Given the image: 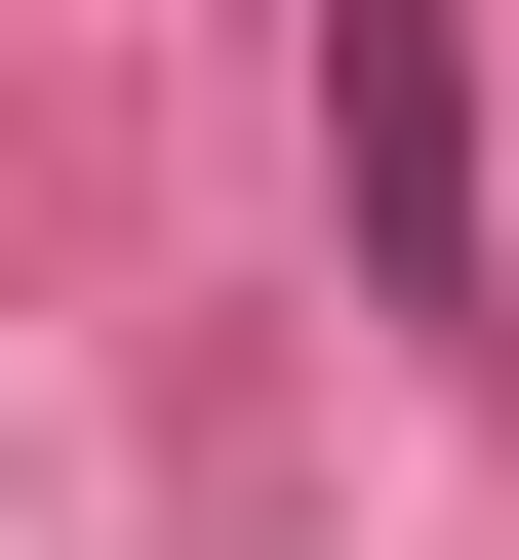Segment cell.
<instances>
[{"mask_svg":"<svg viewBox=\"0 0 519 560\" xmlns=\"http://www.w3.org/2000/svg\"><path fill=\"white\" fill-rule=\"evenodd\" d=\"M320 241H359V320L480 361V0H320Z\"/></svg>","mask_w":519,"mask_h":560,"instance_id":"obj_1","label":"cell"}]
</instances>
